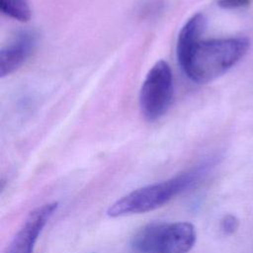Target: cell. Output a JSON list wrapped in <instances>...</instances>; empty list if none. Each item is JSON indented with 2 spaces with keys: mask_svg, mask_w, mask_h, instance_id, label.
Returning a JSON list of instances; mask_svg holds the SVG:
<instances>
[{
  "mask_svg": "<svg viewBox=\"0 0 253 253\" xmlns=\"http://www.w3.org/2000/svg\"><path fill=\"white\" fill-rule=\"evenodd\" d=\"M207 19L201 14L197 13L192 16L182 27L178 35L176 53L178 61L182 60L192 47L201 41V37L206 29Z\"/></svg>",
  "mask_w": 253,
  "mask_h": 253,
  "instance_id": "52a82bcc",
  "label": "cell"
},
{
  "mask_svg": "<svg viewBox=\"0 0 253 253\" xmlns=\"http://www.w3.org/2000/svg\"><path fill=\"white\" fill-rule=\"evenodd\" d=\"M0 10L7 17L19 22H27L32 16L27 0H0Z\"/></svg>",
  "mask_w": 253,
  "mask_h": 253,
  "instance_id": "ba28073f",
  "label": "cell"
},
{
  "mask_svg": "<svg viewBox=\"0 0 253 253\" xmlns=\"http://www.w3.org/2000/svg\"><path fill=\"white\" fill-rule=\"evenodd\" d=\"M57 206L55 202L47 203L30 212L10 242L6 253H33L41 232Z\"/></svg>",
  "mask_w": 253,
  "mask_h": 253,
  "instance_id": "5b68a950",
  "label": "cell"
},
{
  "mask_svg": "<svg viewBox=\"0 0 253 253\" xmlns=\"http://www.w3.org/2000/svg\"><path fill=\"white\" fill-rule=\"evenodd\" d=\"M246 38L199 41L179 62L185 74L196 83H207L234 66L248 51Z\"/></svg>",
  "mask_w": 253,
  "mask_h": 253,
  "instance_id": "7a4b0ae2",
  "label": "cell"
},
{
  "mask_svg": "<svg viewBox=\"0 0 253 253\" xmlns=\"http://www.w3.org/2000/svg\"><path fill=\"white\" fill-rule=\"evenodd\" d=\"M239 227V219L234 214H225L220 221V228L226 235H231L236 232Z\"/></svg>",
  "mask_w": 253,
  "mask_h": 253,
  "instance_id": "9c48e42d",
  "label": "cell"
},
{
  "mask_svg": "<svg viewBox=\"0 0 253 253\" xmlns=\"http://www.w3.org/2000/svg\"><path fill=\"white\" fill-rule=\"evenodd\" d=\"M250 0H217V5L223 9H235L247 7Z\"/></svg>",
  "mask_w": 253,
  "mask_h": 253,
  "instance_id": "30bf717a",
  "label": "cell"
},
{
  "mask_svg": "<svg viewBox=\"0 0 253 253\" xmlns=\"http://www.w3.org/2000/svg\"><path fill=\"white\" fill-rule=\"evenodd\" d=\"M37 45L34 32H23L0 51V77H5L17 70L32 54Z\"/></svg>",
  "mask_w": 253,
  "mask_h": 253,
  "instance_id": "8992f818",
  "label": "cell"
},
{
  "mask_svg": "<svg viewBox=\"0 0 253 253\" xmlns=\"http://www.w3.org/2000/svg\"><path fill=\"white\" fill-rule=\"evenodd\" d=\"M214 164V158L209 159L170 179L133 190L112 204L107 213L111 217H119L156 210L182 192L197 185L208 175Z\"/></svg>",
  "mask_w": 253,
  "mask_h": 253,
  "instance_id": "6da1fadb",
  "label": "cell"
},
{
  "mask_svg": "<svg viewBox=\"0 0 253 253\" xmlns=\"http://www.w3.org/2000/svg\"><path fill=\"white\" fill-rule=\"evenodd\" d=\"M173 97V74L169 64L157 61L148 71L139 93V106L147 121L161 118L170 107Z\"/></svg>",
  "mask_w": 253,
  "mask_h": 253,
  "instance_id": "277c9868",
  "label": "cell"
},
{
  "mask_svg": "<svg viewBox=\"0 0 253 253\" xmlns=\"http://www.w3.org/2000/svg\"><path fill=\"white\" fill-rule=\"evenodd\" d=\"M196 239L191 222H151L135 232L130 245L134 253H188Z\"/></svg>",
  "mask_w": 253,
  "mask_h": 253,
  "instance_id": "3957f363",
  "label": "cell"
}]
</instances>
